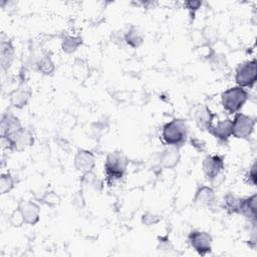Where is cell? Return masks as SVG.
<instances>
[{"label": "cell", "instance_id": "cell-1", "mask_svg": "<svg viewBox=\"0 0 257 257\" xmlns=\"http://www.w3.org/2000/svg\"><path fill=\"white\" fill-rule=\"evenodd\" d=\"M189 127L184 119L174 118L162 127L161 137L167 146L180 147L188 138Z\"/></svg>", "mask_w": 257, "mask_h": 257}, {"label": "cell", "instance_id": "cell-2", "mask_svg": "<svg viewBox=\"0 0 257 257\" xmlns=\"http://www.w3.org/2000/svg\"><path fill=\"white\" fill-rule=\"evenodd\" d=\"M249 98V92L241 86H232L221 94V104L223 108L231 114L239 112Z\"/></svg>", "mask_w": 257, "mask_h": 257}, {"label": "cell", "instance_id": "cell-3", "mask_svg": "<svg viewBox=\"0 0 257 257\" xmlns=\"http://www.w3.org/2000/svg\"><path fill=\"white\" fill-rule=\"evenodd\" d=\"M128 160L125 155L119 151L109 153L104 162V172L108 181H116L123 177Z\"/></svg>", "mask_w": 257, "mask_h": 257}, {"label": "cell", "instance_id": "cell-4", "mask_svg": "<svg viewBox=\"0 0 257 257\" xmlns=\"http://www.w3.org/2000/svg\"><path fill=\"white\" fill-rule=\"evenodd\" d=\"M257 80L256 59L247 60L238 64L235 71V81L241 87H253Z\"/></svg>", "mask_w": 257, "mask_h": 257}, {"label": "cell", "instance_id": "cell-5", "mask_svg": "<svg viewBox=\"0 0 257 257\" xmlns=\"http://www.w3.org/2000/svg\"><path fill=\"white\" fill-rule=\"evenodd\" d=\"M1 141L2 144H6L7 149L23 151L33 145L34 137L29 130L21 126L9 136L1 138Z\"/></svg>", "mask_w": 257, "mask_h": 257}, {"label": "cell", "instance_id": "cell-6", "mask_svg": "<svg viewBox=\"0 0 257 257\" xmlns=\"http://www.w3.org/2000/svg\"><path fill=\"white\" fill-rule=\"evenodd\" d=\"M255 118L242 112L235 113L232 119V137L247 140L252 135L255 126Z\"/></svg>", "mask_w": 257, "mask_h": 257}, {"label": "cell", "instance_id": "cell-7", "mask_svg": "<svg viewBox=\"0 0 257 257\" xmlns=\"http://www.w3.org/2000/svg\"><path fill=\"white\" fill-rule=\"evenodd\" d=\"M213 238L210 233L201 230H193L188 236L190 246L199 254L206 255L212 251Z\"/></svg>", "mask_w": 257, "mask_h": 257}, {"label": "cell", "instance_id": "cell-8", "mask_svg": "<svg viewBox=\"0 0 257 257\" xmlns=\"http://www.w3.org/2000/svg\"><path fill=\"white\" fill-rule=\"evenodd\" d=\"M224 167V158L220 155L207 156L202 163L203 173L211 182H215L222 176Z\"/></svg>", "mask_w": 257, "mask_h": 257}, {"label": "cell", "instance_id": "cell-9", "mask_svg": "<svg viewBox=\"0 0 257 257\" xmlns=\"http://www.w3.org/2000/svg\"><path fill=\"white\" fill-rule=\"evenodd\" d=\"M73 164L75 169L83 175L93 171L95 167V159L91 152L86 150H79L74 157Z\"/></svg>", "mask_w": 257, "mask_h": 257}, {"label": "cell", "instance_id": "cell-10", "mask_svg": "<svg viewBox=\"0 0 257 257\" xmlns=\"http://www.w3.org/2000/svg\"><path fill=\"white\" fill-rule=\"evenodd\" d=\"M19 211L23 217L24 223L28 225H35L39 221L40 208L32 201H21L18 204Z\"/></svg>", "mask_w": 257, "mask_h": 257}, {"label": "cell", "instance_id": "cell-11", "mask_svg": "<svg viewBox=\"0 0 257 257\" xmlns=\"http://www.w3.org/2000/svg\"><path fill=\"white\" fill-rule=\"evenodd\" d=\"M180 148L174 146H168L164 151L161 152L159 161L161 167L165 169H174L180 161Z\"/></svg>", "mask_w": 257, "mask_h": 257}, {"label": "cell", "instance_id": "cell-12", "mask_svg": "<svg viewBox=\"0 0 257 257\" xmlns=\"http://www.w3.org/2000/svg\"><path fill=\"white\" fill-rule=\"evenodd\" d=\"M208 132L220 142H227L232 137V119L219 120L216 124L213 123Z\"/></svg>", "mask_w": 257, "mask_h": 257}, {"label": "cell", "instance_id": "cell-13", "mask_svg": "<svg viewBox=\"0 0 257 257\" xmlns=\"http://www.w3.org/2000/svg\"><path fill=\"white\" fill-rule=\"evenodd\" d=\"M216 113L212 112L211 109L207 106H201L195 110L194 119L197 126L202 131H209V128L214 123V118Z\"/></svg>", "mask_w": 257, "mask_h": 257}, {"label": "cell", "instance_id": "cell-14", "mask_svg": "<svg viewBox=\"0 0 257 257\" xmlns=\"http://www.w3.org/2000/svg\"><path fill=\"white\" fill-rule=\"evenodd\" d=\"M194 202L200 206H211L216 202V194L212 187L200 186L194 196Z\"/></svg>", "mask_w": 257, "mask_h": 257}, {"label": "cell", "instance_id": "cell-15", "mask_svg": "<svg viewBox=\"0 0 257 257\" xmlns=\"http://www.w3.org/2000/svg\"><path fill=\"white\" fill-rule=\"evenodd\" d=\"M256 202L257 195L253 194L247 198H242L239 214L249 219L253 223L256 222Z\"/></svg>", "mask_w": 257, "mask_h": 257}, {"label": "cell", "instance_id": "cell-16", "mask_svg": "<svg viewBox=\"0 0 257 257\" xmlns=\"http://www.w3.org/2000/svg\"><path fill=\"white\" fill-rule=\"evenodd\" d=\"M22 125L18 117H16L11 112H7L3 114L2 120H1V138L9 136L10 134L14 133Z\"/></svg>", "mask_w": 257, "mask_h": 257}, {"label": "cell", "instance_id": "cell-17", "mask_svg": "<svg viewBox=\"0 0 257 257\" xmlns=\"http://www.w3.org/2000/svg\"><path fill=\"white\" fill-rule=\"evenodd\" d=\"M30 95L31 93L27 88L19 87L10 94V103L17 108H22L28 103Z\"/></svg>", "mask_w": 257, "mask_h": 257}, {"label": "cell", "instance_id": "cell-18", "mask_svg": "<svg viewBox=\"0 0 257 257\" xmlns=\"http://www.w3.org/2000/svg\"><path fill=\"white\" fill-rule=\"evenodd\" d=\"M124 41L133 48H138L144 42V36L142 32L135 26H132L124 34Z\"/></svg>", "mask_w": 257, "mask_h": 257}, {"label": "cell", "instance_id": "cell-19", "mask_svg": "<svg viewBox=\"0 0 257 257\" xmlns=\"http://www.w3.org/2000/svg\"><path fill=\"white\" fill-rule=\"evenodd\" d=\"M241 201H242V198H239L231 193H228L223 198V206L229 213L239 214Z\"/></svg>", "mask_w": 257, "mask_h": 257}, {"label": "cell", "instance_id": "cell-20", "mask_svg": "<svg viewBox=\"0 0 257 257\" xmlns=\"http://www.w3.org/2000/svg\"><path fill=\"white\" fill-rule=\"evenodd\" d=\"M81 45V38L78 36H67L63 39L61 48L66 53L74 52Z\"/></svg>", "mask_w": 257, "mask_h": 257}, {"label": "cell", "instance_id": "cell-21", "mask_svg": "<svg viewBox=\"0 0 257 257\" xmlns=\"http://www.w3.org/2000/svg\"><path fill=\"white\" fill-rule=\"evenodd\" d=\"M13 47L10 42H3L1 43V61H2V66L5 67V65L8 64L10 65L12 59H13Z\"/></svg>", "mask_w": 257, "mask_h": 257}, {"label": "cell", "instance_id": "cell-22", "mask_svg": "<svg viewBox=\"0 0 257 257\" xmlns=\"http://www.w3.org/2000/svg\"><path fill=\"white\" fill-rule=\"evenodd\" d=\"M14 184H15L14 178L10 173L2 174L0 178V193L4 195L10 192L14 188Z\"/></svg>", "mask_w": 257, "mask_h": 257}, {"label": "cell", "instance_id": "cell-23", "mask_svg": "<svg viewBox=\"0 0 257 257\" xmlns=\"http://www.w3.org/2000/svg\"><path fill=\"white\" fill-rule=\"evenodd\" d=\"M37 67H38L39 71L43 74H50L54 70L53 61L51 60L50 56H48V55H44L38 60Z\"/></svg>", "mask_w": 257, "mask_h": 257}, {"label": "cell", "instance_id": "cell-24", "mask_svg": "<svg viewBox=\"0 0 257 257\" xmlns=\"http://www.w3.org/2000/svg\"><path fill=\"white\" fill-rule=\"evenodd\" d=\"M10 223L12 226L14 227H19L21 226L22 224H25L24 223V220H23V217L21 215V212L19 211V209L17 208L15 211H13V213L11 214L10 216V219H9Z\"/></svg>", "mask_w": 257, "mask_h": 257}, {"label": "cell", "instance_id": "cell-25", "mask_svg": "<svg viewBox=\"0 0 257 257\" xmlns=\"http://www.w3.org/2000/svg\"><path fill=\"white\" fill-rule=\"evenodd\" d=\"M161 220V218L153 213H146L145 215H143V223L146 224L147 226H151L154 224H157L159 221Z\"/></svg>", "mask_w": 257, "mask_h": 257}, {"label": "cell", "instance_id": "cell-26", "mask_svg": "<svg viewBox=\"0 0 257 257\" xmlns=\"http://www.w3.org/2000/svg\"><path fill=\"white\" fill-rule=\"evenodd\" d=\"M247 180L251 186H256V163H254L252 167L249 169V172L247 174Z\"/></svg>", "mask_w": 257, "mask_h": 257}, {"label": "cell", "instance_id": "cell-27", "mask_svg": "<svg viewBox=\"0 0 257 257\" xmlns=\"http://www.w3.org/2000/svg\"><path fill=\"white\" fill-rule=\"evenodd\" d=\"M191 145H192V147H194L199 152H203L206 149L205 143L203 141H201L200 139H198V138H191Z\"/></svg>", "mask_w": 257, "mask_h": 257}, {"label": "cell", "instance_id": "cell-28", "mask_svg": "<svg viewBox=\"0 0 257 257\" xmlns=\"http://www.w3.org/2000/svg\"><path fill=\"white\" fill-rule=\"evenodd\" d=\"M186 6V8L190 11V12H193L195 13L202 5V2L201 1H188V2H185L184 4Z\"/></svg>", "mask_w": 257, "mask_h": 257}]
</instances>
